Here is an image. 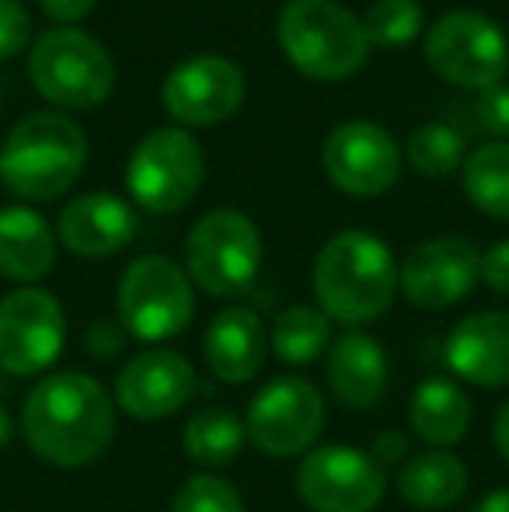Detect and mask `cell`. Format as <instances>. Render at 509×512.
Masks as SVG:
<instances>
[{"mask_svg": "<svg viewBox=\"0 0 509 512\" xmlns=\"http://www.w3.org/2000/svg\"><path fill=\"white\" fill-rule=\"evenodd\" d=\"M21 436L28 450L53 467H88L116 439V401L88 373H49L21 405Z\"/></svg>", "mask_w": 509, "mask_h": 512, "instance_id": "obj_1", "label": "cell"}, {"mask_svg": "<svg viewBox=\"0 0 509 512\" xmlns=\"http://www.w3.org/2000/svg\"><path fill=\"white\" fill-rule=\"evenodd\" d=\"M398 293V265L381 237L342 230L314 258V297L332 321H377Z\"/></svg>", "mask_w": 509, "mask_h": 512, "instance_id": "obj_2", "label": "cell"}, {"mask_svg": "<svg viewBox=\"0 0 509 512\" xmlns=\"http://www.w3.org/2000/svg\"><path fill=\"white\" fill-rule=\"evenodd\" d=\"M88 140L81 126L60 112H32L7 133L0 150V178L25 203H49L81 178Z\"/></svg>", "mask_w": 509, "mask_h": 512, "instance_id": "obj_3", "label": "cell"}, {"mask_svg": "<svg viewBox=\"0 0 509 512\" xmlns=\"http://www.w3.org/2000/svg\"><path fill=\"white\" fill-rule=\"evenodd\" d=\"M276 39L286 60L311 81H346L370 53L363 21L335 0H290L279 11Z\"/></svg>", "mask_w": 509, "mask_h": 512, "instance_id": "obj_4", "label": "cell"}, {"mask_svg": "<svg viewBox=\"0 0 509 512\" xmlns=\"http://www.w3.org/2000/svg\"><path fill=\"white\" fill-rule=\"evenodd\" d=\"M28 81L60 108H95L116 88L109 49L77 28H49L28 53Z\"/></svg>", "mask_w": 509, "mask_h": 512, "instance_id": "obj_5", "label": "cell"}, {"mask_svg": "<svg viewBox=\"0 0 509 512\" xmlns=\"http://www.w3.org/2000/svg\"><path fill=\"white\" fill-rule=\"evenodd\" d=\"M262 265V234L238 209H213L185 241V272L210 297H238Z\"/></svg>", "mask_w": 509, "mask_h": 512, "instance_id": "obj_6", "label": "cell"}, {"mask_svg": "<svg viewBox=\"0 0 509 512\" xmlns=\"http://www.w3.org/2000/svg\"><path fill=\"white\" fill-rule=\"evenodd\" d=\"M196 314V293L185 269L164 255H143L119 283V324L136 342H168Z\"/></svg>", "mask_w": 509, "mask_h": 512, "instance_id": "obj_7", "label": "cell"}, {"mask_svg": "<svg viewBox=\"0 0 509 512\" xmlns=\"http://www.w3.org/2000/svg\"><path fill=\"white\" fill-rule=\"evenodd\" d=\"M426 60L443 81L464 91L499 88L509 67L503 28L478 11H447L426 32Z\"/></svg>", "mask_w": 509, "mask_h": 512, "instance_id": "obj_8", "label": "cell"}, {"mask_svg": "<svg viewBox=\"0 0 509 512\" xmlns=\"http://www.w3.org/2000/svg\"><path fill=\"white\" fill-rule=\"evenodd\" d=\"M325 429V398L304 377H276L245 411L248 443L272 460L304 457Z\"/></svg>", "mask_w": 509, "mask_h": 512, "instance_id": "obj_9", "label": "cell"}, {"mask_svg": "<svg viewBox=\"0 0 509 512\" xmlns=\"http://www.w3.org/2000/svg\"><path fill=\"white\" fill-rule=\"evenodd\" d=\"M126 185L150 213H178L203 185V147L185 129H154L136 143Z\"/></svg>", "mask_w": 509, "mask_h": 512, "instance_id": "obj_10", "label": "cell"}, {"mask_svg": "<svg viewBox=\"0 0 509 512\" xmlns=\"http://www.w3.org/2000/svg\"><path fill=\"white\" fill-rule=\"evenodd\" d=\"M384 492V467L360 446H318L297 467V495L311 512H374Z\"/></svg>", "mask_w": 509, "mask_h": 512, "instance_id": "obj_11", "label": "cell"}, {"mask_svg": "<svg viewBox=\"0 0 509 512\" xmlns=\"http://www.w3.org/2000/svg\"><path fill=\"white\" fill-rule=\"evenodd\" d=\"M67 342L63 304L46 290L21 286L0 300V370L35 377L60 359Z\"/></svg>", "mask_w": 509, "mask_h": 512, "instance_id": "obj_12", "label": "cell"}, {"mask_svg": "<svg viewBox=\"0 0 509 512\" xmlns=\"http://www.w3.org/2000/svg\"><path fill=\"white\" fill-rule=\"evenodd\" d=\"M325 171L349 196H384L401 175V150L377 122H346L325 140Z\"/></svg>", "mask_w": 509, "mask_h": 512, "instance_id": "obj_13", "label": "cell"}, {"mask_svg": "<svg viewBox=\"0 0 509 512\" xmlns=\"http://www.w3.org/2000/svg\"><path fill=\"white\" fill-rule=\"evenodd\" d=\"M161 102L182 126H217L245 102V74L224 56H196L164 77Z\"/></svg>", "mask_w": 509, "mask_h": 512, "instance_id": "obj_14", "label": "cell"}, {"mask_svg": "<svg viewBox=\"0 0 509 512\" xmlns=\"http://www.w3.org/2000/svg\"><path fill=\"white\" fill-rule=\"evenodd\" d=\"M478 279H482V255L464 237H436L419 244L398 269L401 293L422 310L461 304Z\"/></svg>", "mask_w": 509, "mask_h": 512, "instance_id": "obj_15", "label": "cell"}, {"mask_svg": "<svg viewBox=\"0 0 509 512\" xmlns=\"http://www.w3.org/2000/svg\"><path fill=\"white\" fill-rule=\"evenodd\" d=\"M196 394V370L175 349H143L119 370L116 405L140 422L175 415Z\"/></svg>", "mask_w": 509, "mask_h": 512, "instance_id": "obj_16", "label": "cell"}, {"mask_svg": "<svg viewBox=\"0 0 509 512\" xmlns=\"http://www.w3.org/2000/svg\"><path fill=\"white\" fill-rule=\"evenodd\" d=\"M447 366L454 377L475 387H506L509 384V314L506 310H482L471 314L450 331Z\"/></svg>", "mask_w": 509, "mask_h": 512, "instance_id": "obj_17", "label": "cell"}, {"mask_svg": "<svg viewBox=\"0 0 509 512\" xmlns=\"http://www.w3.org/2000/svg\"><path fill=\"white\" fill-rule=\"evenodd\" d=\"M136 237V213L119 196L88 192L60 213V244L77 258H109Z\"/></svg>", "mask_w": 509, "mask_h": 512, "instance_id": "obj_18", "label": "cell"}, {"mask_svg": "<svg viewBox=\"0 0 509 512\" xmlns=\"http://www.w3.org/2000/svg\"><path fill=\"white\" fill-rule=\"evenodd\" d=\"M269 356V335L255 310L227 307L210 321L203 338L206 370L224 384H248L262 373Z\"/></svg>", "mask_w": 509, "mask_h": 512, "instance_id": "obj_19", "label": "cell"}, {"mask_svg": "<svg viewBox=\"0 0 509 512\" xmlns=\"http://www.w3.org/2000/svg\"><path fill=\"white\" fill-rule=\"evenodd\" d=\"M328 387L346 408H374L387 394V356L374 335L346 331L328 349Z\"/></svg>", "mask_w": 509, "mask_h": 512, "instance_id": "obj_20", "label": "cell"}, {"mask_svg": "<svg viewBox=\"0 0 509 512\" xmlns=\"http://www.w3.org/2000/svg\"><path fill=\"white\" fill-rule=\"evenodd\" d=\"M56 262V234L35 209H0V276L14 283H39Z\"/></svg>", "mask_w": 509, "mask_h": 512, "instance_id": "obj_21", "label": "cell"}, {"mask_svg": "<svg viewBox=\"0 0 509 512\" xmlns=\"http://www.w3.org/2000/svg\"><path fill=\"white\" fill-rule=\"evenodd\" d=\"M394 485H398L401 502H408L412 509L440 512L464 499V492H468V467L450 450H426L401 464Z\"/></svg>", "mask_w": 509, "mask_h": 512, "instance_id": "obj_22", "label": "cell"}, {"mask_svg": "<svg viewBox=\"0 0 509 512\" xmlns=\"http://www.w3.org/2000/svg\"><path fill=\"white\" fill-rule=\"evenodd\" d=\"M408 425H412L415 436L433 446V450H447V446L461 443L471 425L468 394H464L454 380H443V377L422 380L412 391Z\"/></svg>", "mask_w": 509, "mask_h": 512, "instance_id": "obj_23", "label": "cell"}, {"mask_svg": "<svg viewBox=\"0 0 509 512\" xmlns=\"http://www.w3.org/2000/svg\"><path fill=\"white\" fill-rule=\"evenodd\" d=\"M248 443L245 418H238L227 408H203L185 422L182 446L189 460L203 467H227L241 457Z\"/></svg>", "mask_w": 509, "mask_h": 512, "instance_id": "obj_24", "label": "cell"}, {"mask_svg": "<svg viewBox=\"0 0 509 512\" xmlns=\"http://www.w3.org/2000/svg\"><path fill=\"white\" fill-rule=\"evenodd\" d=\"M269 349L290 366H307L332 349V317L321 307H286L269 331Z\"/></svg>", "mask_w": 509, "mask_h": 512, "instance_id": "obj_25", "label": "cell"}, {"mask_svg": "<svg viewBox=\"0 0 509 512\" xmlns=\"http://www.w3.org/2000/svg\"><path fill=\"white\" fill-rule=\"evenodd\" d=\"M464 192L492 220H509V143H482L464 161Z\"/></svg>", "mask_w": 509, "mask_h": 512, "instance_id": "obj_26", "label": "cell"}, {"mask_svg": "<svg viewBox=\"0 0 509 512\" xmlns=\"http://www.w3.org/2000/svg\"><path fill=\"white\" fill-rule=\"evenodd\" d=\"M408 161L419 175L447 178L464 164V136L450 122L419 126L408 136Z\"/></svg>", "mask_w": 509, "mask_h": 512, "instance_id": "obj_27", "label": "cell"}, {"mask_svg": "<svg viewBox=\"0 0 509 512\" xmlns=\"http://www.w3.org/2000/svg\"><path fill=\"white\" fill-rule=\"evenodd\" d=\"M422 21H426V11L419 0H377L363 18V32L377 49H405L419 39Z\"/></svg>", "mask_w": 509, "mask_h": 512, "instance_id": "obj_28", "label": "cell"}, {"mask_svg": "<svg viewBox=\"0 0 509 512\" xmlns=\"http://www.w3.org/2000/svg\"><path fill=\"white\" fill-rule=\"evenodd\" d=\"M171 512H245L241 492L217 474H192L171 499Z\"/></svg>", "mask_w": 509, "mask_h": 512, "instance_id": "obj_29", "label": "cell"}, {"mask_svg": "<svg viewBox=\"0 0 509 512\" xmlns=\"http://www.w3.org/2000/svg\"><path fill=\"white\" fill-rule=\"evenodd\" d=\"M454 115L468 129H482L485 136H496V143H509V88L475 91L471 102H457Z\"/></svg>", "mask_w": 509, "mask_h": 512, "instance_id": "obj_30", "label": "cell"}, {"mask_svg": "<svg viewBox=\"0 0 509 512\" xmlns=\"http://www.w3.org/2000/svg\"><path fill=\"white\" fill-rule=\"evenodd\" d=\"M32 39V21L18 0H0V60H11Z\"/></svg>", "mask_w": 509, "mask_h": 512, "instance_id": "obj_31", "label": "cell"}, {"mask_svg": "<svg viewBox=\"0 0 509 512\" xmlns=\"http://www.w3.org/2000/svg\"><path fill=\"white\" fill-rule=\"evenodd\" d=\"M126 345V328L116 321H95L84 335V349L98 359H112L116 352H123Z\"/></svg>", "mask_w": 509, "mask_h": 512, "instance_id": "obj_32", "label": "cell"}, {"mask_svg": "<svg viewBox=\"0 0 509 512\" xmlns=\"http://www.w3.org/2000/svg\"><path fill=\"white\" fill-rule=\"evenodd\" d=\"M482 279L496 293H509V241L492 244L482 255Z\"/></svg>", "mask_w": 509, "mask_h": 512, "instance_id": "obj_33", "label": "cell"}, {"mask_svg": "<svg viewBox=\"0 0 509 512\" xmlns=\"http://www.w3.org/2000/svg\"><path fill=\"white\" fill-rule=\"evenodd\" d=\"M39 4L53 21H81L95 11L98 0H39Z\"/></svg>", "mask_w": 509, "mask_h": 512, "instance_id": "obj_34", "label": "cell"}, {"mask_svg": "<svg viewBox=\"0 0 509 512\" xmlns=\"http://www.w3.org/2000/svg\"><path fill=\"white\" fill-rule=\"evenodd\" d=\"M370 453H374V460L381 467L384 464H398V460H405V453H408V439L401 436V432H381Z\"/></svg>", "mask_w": 509, "mask_h": 512, "instance_id": "obj_35", "label": "cell"}, {"mask_svg": "<svg viewBox=\"0 0 509 512\" xmlns=\"http://www.w3.org/2000/svg\"><path fill=\"white\" fill-rule=\"evenodd\" d=\"M492 443H496L499 457L509 464V401L496 411V422H492Z\"/></svg>", "mask_w": 509, "mask_h": 512, "instance_id": "obj_36", "label": "cell"}, {"mask_svg": "<svg viewBox=\"0 0 509 512\" xmlns=\"http://www.w3.org/2000/svg\"><path fill=\"white\" fill-rule=\"evenodd\" d=\"M471 512H509V488H496V492H489Z\"/></svg>", "mask_w": 509, "mask_h": 512, "instance_id": "obj_37", "label": "cell"}, {"mask_svg": "<svg viewBox=\"0 0 509 512\" xmlns=\"http://www.w3.org/2000/svg\"><path fill=\"white\" fill-rule=\"evenodd\" d=\"M11 432H14V422H11V415H7V408L0 405V446L11 443Z\"/></svg>", "mask_w": 509, "mask_h": 512, "instance_id": "obj_38", "label": "cell"}]
</instances>
